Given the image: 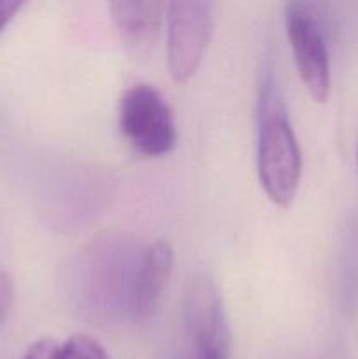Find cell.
Here are the masks:
<instances>
[{
	"label": "cell",
	"instance_id": "12",
	"mask_svg": "<svg viewBox=\"0 0 358 359\" xmlns=\"http://www.w3.org/2000/svg\"><path fill=\"white\" fill-rule=\"evenodd\" d=\"M357 168H358V146H357Z\"/></svg>",
	"mask_w": 358,
	"mask_h": 359
},
{
	"label": "cell",
	"instance_id": "4",
	"mask_svg": "<svg viewBox=\"0 0 358 359\" xmlns=\"http://www.w3.org/2000/svg\"><path fill=\"white\" fill-rule=\"evenodd\" d=\"M286 35L302 84L316 104L330 97V60L318 18L305 0H291L286 9Z\"/></svg>",
	"mask_w": 358,
	"mask_h": 359
},
{
	"label": "cell",
	"instance_id": "3",
	"mask_svg": "<svg viewBox=\"0 0 358 359\" xmlns=\"http://www.w3.org/2000/svg\"><path fill=\"white\" fill-rule=\"evenodd\" d=\"M167 63L175 83H186L202 63L213 34L214 0H167Z\"/></svg>",
	"mask_w": 358,
	"mask_h": 359
},
{
	"label": "cell",
	"instance_id": "1",
	"mask_svg": "<svg viewBox=\"0 0 358 359\" xmlns=\"http://www.w3.org/2000/svg\"><path fill=\"white\" fill-rule=\"evenodd\" d=\"M258 179L270 202L290 207L302 177L300 146L283 100L272 83H267L258 109Z\"/></svg>",
	"mask_w": 358,
	"mask_h": 359
},
{
	"label": "cell",
	"instance_id": "9",
	"mask_svg": "<svg viewBox=\"0 0 358 359\" xmlns=\"http://www.w3.org/2000/svg\"><path fill=\"white\" fill-rule=\"evenodd\" d=\"M14 304V286L11 277L0 270V325L9 318Z\"/></svg>",
	"mask_w": 358,
	"mask_h": 359
},
{
	"label": "cell",
	"instance_id": "7",
	"mask_svg": "<svg viewBox=\"0 0 358 359\" xmlns=\"http://www.w3.org/2000/svg\"><path fill=\"white\" fill-rule=\"evenodd\" d=\"M118 35L132 51H146L157 41L165 18V0H109Z\"/></svg>",
	"mask_w": 358,
	"mask_h": 359
},
{
	"label": "cell",
	"instance_id": "11",
	"mask_svg": "<svg viewBox=\"0 0 358 359\" xmlns=\"http://www.w3.org/2000/svg\"><path fill=\"white\" fill-rule=\"evenodd\" d=\"M27 0H0V34L7 28V25L14 20Z\"/></svg>",
	"mask_w": 358,
	"mask_h": 359
},
{
	"label": "cell",
	"instance_id": "10",
	"mask_svg": "<svg viewBox=\"0 0 358 359\" xmlns=\"http://www.w3.org/2000/svg\"><path fill=\"white\" fill-rule=\"evenodd\" d=\"M192 347V359H230V344H200Z\"/></svg>",
	"mask_w": 358,
	"mask_h": 359
},
{
	"label": "cell",
	"instance_id": "8",
	"mask_svg": "<svg viewBox=\"0 0 358 359\" xmlns=\"http://www.w3.org/2000/svg\"><path fill=\"white\" fill-rule=\"evenodd\" d=\"M23 359H111L107 351L88 335H72L58 340L42 339L32 344Z\"/></svg>",
	"mask_w": 358,
	"mask_h": 359
},
{
	"label": "cell",
	"instance_id": "2",
	"mask_svg": "<svg viewBox=\"0 0 358 359\" xmlns=\"http://www.w3.org/2000/svg\"><path fill=\"white\" fill-rule=\"evenodd\" d=\"M118 123L128 146L144 158L165 156L178 144L171 105L151 84H133L121 95Z\"/></svg>",
	"mask_w": 358,
	"mask_h": 359
},
{
	"label": "cell",
	"instance_id": "5",
	"mask_svg": "<svg viewBox=\"0 0 358 359\" xmlns=\"http://www.w3.org/2000/svg\"><path fill=\"white\" fill-rule=\"evenodd\" d=\"M183 318L192 346L230 344V330L220 291L207 277H197L190 283L185 294Z\"/></svg>",
	"mask_w": 358,
	"mask_h": 359
},
{
	"label": "cell",
	"instance_id": "6",
	"mask_svg": "<svg viewBox=\"0 0 358 359\" xmlns=\"http://www.w3.org/2000/svg\"><path fill=\"white\" fill-rule=\"evenodd\" d=\"M174 266V249L171 242L160 238L144 252L130 290V314L137 321L147 319L160 305L164 291Z\"/></svg>",
	"mask_w": 358,
	"mask_h": 359
}]
</instances>
